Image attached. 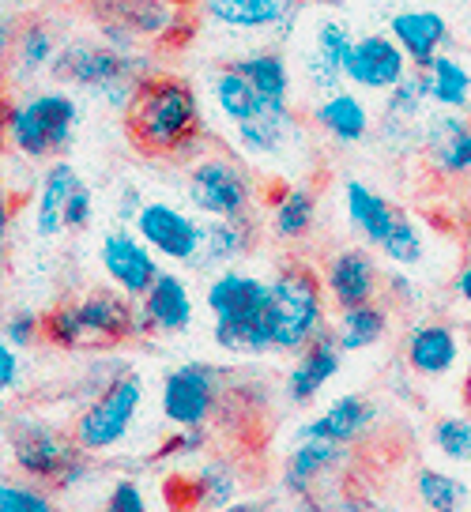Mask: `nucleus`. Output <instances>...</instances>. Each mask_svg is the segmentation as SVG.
<instances>
[{"label": "nucleus", "mask_w": 471, "mask_h": 512, "mask_svg": "<svg viewBox=\"0 0 471 512\" xmlns=\"http://www.w3.org/2000/svg\"><path fill=\"white\" fill-rule=\"evenodd\" d=\"M132 223H136V234L155 249V256L174 264H193L204 249V223H196L193 215H185L166 200L144 204Z\"/></svg>", "instance_id": "10"}, {"label": "nucleus", "mask_w": 471, "mask_h": 512, "mask_svg": "<svg viewBox=\"0 0 471 512\" xmlns=\"http://www.w3.org/2000/svg\"><path fill=\"white\" fill-rule=\"evenodd\" d=\"M453 290L460 302L471 305V260L468 264H460V272H456V279H453Z\"/></svg>", "instance_id": "51"}, {"label": "nucleus", "mask_w": 471, "mask_h": 512, "mask_svg": "<svg viewBox=\"0 0 471 512\" xmlns=\"http://www.w3.org/2000/svg\"><path fill=\"white\" fill-rule=\"evenodd\" d=\"M0 512H57L46 490H34L27 482H4L0 486Z\"/></svg>", "instance_id": "43"}, {"label": "nucleus", "mask_w": 471, "mask_h": 512, "mask_svg": "<svg viewBox=\"0 0 471 512\" xmlns=\"http://www.w3.org/2000/svg\"><path fill=\"white\" fill-rule=\"evenodd\" d=\"M317 223V192L309 185H291L272 204V234L279 241H302Z\"/></svg>", "instance_id": "31"}, {"label": "nucleus", "mask_w": 471, "mask_h": 512, "mask_svg": "<svg viewBox=\"0 0 471 512\" xmlns=\"http://www.w3.org/2000/svg\"><path fill=\"white\" fill-rule=\"evenodd\" d=\"M468 377H471V324H468Z\"/></svg>", "instance_id": "54"}, {"label": "nucleus", "mask_w": 471, "mask_h": 512, "mask_svg": "<svg viewBox=\"0 0 471 512\" xmlns=\"http://www.w3.org/2000/svg\"><path fill=\"white\" fill-rule=\"evenodd\" d=\"M19 354H16V347L12 343H4L0 347V388L4 392H12V388H19Z\"/></svg>", "instance_id": "49"}, {"label": "nucleus", "mask_w": 471, "mask_h": 512, "mask_svg": "<svg viewBox=\"0 0 471 512\" xmlns=\"http://www.w3.org/2000/svg\"><path fill=\"white\" fill-rule=\"evenodd\" d=\"M389 34L400 42V49L407 53V61L423 72V68L434 64V57L441 53V46L449 42V23H445L441 12L415 8V12H400V16H392Z\"/></svg>", "instance_id": "20"}, {"label": "nucleus", "mask_w": 471, "mask_h": 512, "mask_svg": "<svg viewBox=\"0 0 471 512\" xmlns=\"http://www.w3.org/2000/svg\"><path fill=\"white\" fill-rule=\"evenodd\" d=\"M204 16L230 31H272L294 16L298 0H200Z\"/></svg>", "instance_id": "24"}, {"label": "nucleus", "mask_w": 471, "mask_h": 512, "mask_svg": "<svg viewBox=\"0 0 471 512\" xmlns=\"http://www.w3.org/2000/svg\"><path fill=\"white\" fill-rule=\"evenodd\" d=\"M204 445H208V430H204V426H185V430H178L174 437H166L163 445L151 452V460H155V464H163V460L193 456V452H200Z\"/></svg>", "instance_id": "44"}, {"label": "nucleus", "mask_w": 471, "mask_h": 512, "mask_svg": "<svg viewBox=\"0 0 471 512\" xmlns=\"http://www.w3.org/2000/svg\"><path fill=\"white\" fill-rule=\"evenodd\" d=\"M196 27H200V23H193V19L174 16V23H170V31H166L163 38H159V42H163V46H170V49H181V46H185V42H189V38L196 34Z\"/></svg>", "instance_id": "50"}, {"label": "nucleus", "mask_w": 471, "mask_h": 512, "mask_svg": "<svg viewBox=\"0 0 471 512\" xmlns=\"http://www.w3.org/2000/svg\"><path fill=\"white\" fill-rule=\"evenodd\" d=\"M407 53L392 34H366L358 38L351 57H347V80L362 91H385L389 95L396 83L407 76Z\"/></svg>", "instance_id": "14"}, {"label": "nucleus", "mask_w": 471, "mask_h": 512, "mask_svg": "<svg viewBox=\"0 0 471 512\" xmlns=\"http://www.w3.org/2000/svg\"><path fill=\"white\" fill-rule=\"evenodd\" d=\"M185 196L208 219H245L253 208V177L230 155H208L189 166Z\"/></svg>", "instance_id": "7"}, {"label": "nucleus", "mask_w": 471, "mask_h": 512, "mask_svg": "<svg viewBox=\"0 0 471 512\" xmlns=\"http://www.w3.org/2000/svg\"><path fill=\"white\" fill-rule=\"evenodd\" d=\"M223 407V373L208 362H185L163 377V418L170 426H208Z\"/></svg>", "instance_id": "8"}, {"label": "nucleus", "mask_w": 471, "mask_h": 512, "mask_svg": "<svg viewBox=\"0 0 471 512\" xmlns=\"http://www.w3.org/2000/svg\"><path fill=\"white\" fill-rule=\"evenodd\" d=\"M76 305L83 320V347L110 351L129 339H140V305L125 290H91Z\"/></svg>", "instance_id": "11"}, {"label": "nucleus", "mask_w": 471, "mask_h": 512, "mask_svg": "<svg viewBox=\"0 0 471 512\" xmlns=\"http://www.w3.org/2000/svg\"><path fill=\"white\" fill-rule=\"evenodd\" d=\"M347 464V445L336 441H298L283 464V490L291 497L313 494V486L325 479L328 471Z\"/></svg>", "instance_id": "22"}, {"label": "nucleus", "mask_w": 471, "mask_h": 512, "mask_svg": "<svg viewBox=\"0 0 471 512\" xmlns=\"http://www.w3.org/2000/svg\"><path fill=\"white\" fill-rule=\"evenodd\" d=\"M170 4H174V8H185V4H193V0H170Z\"/></svg>", "instance_id": "55"}, {"label": "nucleus", "mask_w": 471, "mask_h": 512, "mask_svg": "<svg viewBox=\"0 0 471 512\" xmlns=\"http://www.w3.org/2000/svg\"><path fill=\"white\" fill-rule=\"evenodd\" d=\"M268 294L272 287L245 272H219L204 290V305L212 309L215 320H242L257 317L268 309Z\"/></svg>", "instance_id": "19"}, {"label": "nucleus", "mask_w": 471, "mask_h": 512, "mask_svg": "<svg viewBox=\"0 0 471 512\" xmlns=\"http://www.w3.org/2000/svg\"><path fill=\"white\" fill-rule=\"evenodd\" d=\"M98 260H102V272L114 283L117 290H125L129 298H144L147 290L155 287V279L163 275L159 268V256L147 245L140 234H132L125 226L110 230L102 245H98Z\"/></svg>", "instance_id": "12"}, {"label": "nucleus", "mask_w": 471, "mask_h": 512, "mask_svg": "<svg viewBox=\"0 0 471 512\" xmlns=\"http://www.w3.org/2000/svg\"><path fill=\"white\" fill-rule=\"evenodd\" d=\"M325 294L336 309H355V305H366L377 298L381 290V268L370 249H358V245H347L340 253L328 256L325 264Z\"/></svg>", "instance_id": "13"}, {"label": "nucleus", "mask_w": 471, "mask_h": 512, "mask_svg": "<svg viewBox=\"0 0 471 512\" xmlns=\"http://www.w3.org/2000/svg\"><path fill=\"white\" fill-rule=\"evenodd\" d=\"M53 80H65L76 83V87H95V91H110L114 102L125 110L129 102L132 87L140 83V76H147V64L129 53V49H117V46H95V42H72L57 53L53 61Z\"/></svg>", "instance_id": "5"}, {"label": "nucleus", "mask_w": 471, "mask_h": 512, "mask_svg": "<svg viewBox=\"0 0 471 512\" xmlns=\"http://www.w3.org/2000/svg\"><path fill=\"white\" fill-rule=\"evenodd\" d=\"M91 219H95V196H91V189L80 181V185L72 189V196H68L65 230H87V226H91Z\"/></svg>", "instance_id": "48"}, {"label": "nucleus", "mask_w": 471, "mask_h": 512, "mask_svg": "<svg viewBox=\"0 0 471 512\" xmlns=\"http://www.w3.org/2000/svg\"><path fill=\"white\" fill-rule=\"evenodd\" d=\"M163 494L170 512H200V482H196V475H185V471L170 475L163 482Z\"/></svg>", "instance_id": "46"}, {"label": "nucleus", "mask_w": 471, "mask_h": 512, "mask_svg": "<svg viewBox=\"0 0 471 512\" xmlns=\"http://www.w3.org/2000/svg\"><path fill=\"white\" fill-rule=\"evenodd\" d=\"M121 125L136 155L144 159H185L200 147L204 110L189 80L174 72H147L132 87L121 110Z\"/></svg>", "instance_id": "1"}, {"label": "nucleus", "mask_w": 471, "mask_h": 512, "mask_svg": "<svg viewBox=\"0 0 471 512\" xmlns=\"http://www.w3.org/2000/svg\"><path fill=\"white\" fill-rule=\"evenodd\" d=\"M42 339V317L31 313V309H16L4 320V343H12L16 351H27Z\"/></svg>", "instance_id": "45"}, {"label": "nucleus", "mask_w": 471, "mask_h": 512, "mask_svg": "<svg viewBox=\"0 0 471 512\" xmlns=\"http://www.w3.org/2000/svg\"><path fill=\"white\" fill-rule=\"evenodd\" d=\"M332 332H336V339H340L343 354L366 351V347L381 343L385 332H389V309L377 302L355 305V309H340V317H336V324H332Z\"/></svg>", "instance_id": "29"}, {"label": "nucleus", "mask_w": 471, "mask_h": 512, "mask_svg": "<svg viewBox=\"0 0 471 512\" xmlns=\"http://www.w3.org/2000/svg\"><path fill=\"white\" fill-rule=\"evenodd\" d=\"M212 343L219 351L238 354V358H260L272 351V324H268V309L257 317L242 320H215Z\"/></svg>", "instance_id": "30"}, {"label": "nucleus", "mask_w": 471, "mask_h": 512, "mask_svg": "<svg viewBox=\"0 0 471 512\" xmlns=\"http://www.w3.org/2000/svg\"><path fill=\"white\" fill-rule=\"evenodd\" d=\"M102 512H151L147 509V497L140 490L136 479H117L106 494V509Z\"/></svg>", "instance_id": "47"}, {"label": "nucleus", "mask_w": 471, "mask_h": 512, "mask_svg": "<svg viewBox=\"0 0 471 512\" xmlns=\"http://www.w3.org/2000/svg\"><path fill=\"white\" fill-rule=\"evenodd\" d=\"M245 80L257 87L260 95H268L272 102H287L291 98V72H287V61L272 53V49H249L245 57L230 61Z\"/></svg>", "instance_id": "34"}, {"label": "nucleus", "mask_w": 471, "mask_h": 512, "mask_svg": "<svg viewBox=\"0 0 471 512\" xmlns=\"http://www.w3.org/2000/svg\"><path fill=\"white\" fill-rule=\"evenodd\" d=\"M287 132H291V110H272L253 117V121L234 125V140H238V147H242L245 155L272 159L287 144Z\"/></svg>", "instance_id": "32"}, {"label": "nucleus", "mask_w": 471, "mask_h": 512, "mask_svg": "<svg viewBox=\"0 0 471 512\" xmlns=\"http://www.w3.org/2000/svg\"><path fill=\"white\" fill-rule=\"evenodd\" d=\"M434 448L453 464H468L471 460V415H449L438 418L434 426Z\"/></svg>", "instance_id": "41"}, {"label": "nucleus", "mask_w": 471, "mask_h": 512, "mask_svg": "<svg viewBox=\"0 0 471 512\" xmlns=\"http://www.w3.org/2000/svg\"><path fill=\"white\" fill-rule=\"evenodd\" d=\"M80 125V106L65 91H38L4 110V136L23 159L46 162L65 155Z\"/></svg>", "instance_id": "4"}, {"label": "nucleus", "mask_w": 471, "mask_h": 512, "mask_svg": "<svg viewBox=\"0 0 471 512\" xmlns=\"http://www.w3.org/2000/svg\"><path fill=\"white\" fill-rule=\"evenodd\" d=\"M430 102V87H426V72H411L404 80L396 83L385 98V128H400L407 136V128L419 121L423 106Z\"/></svg>", "instance_id": "35"}, {"label": "nucleus", "mask_w": 471, "mask_h": 512, "mask_svg": "<svg viewBox=\"0 0 471 512\" xmlns=\"http://www.w3.org/2000/svg\"><path fill=\"white\" fill-rule=\"evenodd\" d=\"M355 42L358 38H351V31L343 27L340 19H325V23L317 27V34H313V49H317L321 57H328L332 64H340L343 72H347V57H351Z\"/></svg>", "instance_id": "42"}, {"label": "nucleus", "mask_w": 471, "mask_h": 512, "mask_svg": "<svg viewBox=\"0 0 471 512\" xmlns=\"http://www.w3.org/2000/svg\"><path fill=\"white\" fill-rule=\"evenodd\" d=\"M313 125L328 132L336 144H362L370 136V110L351 91H332L313 106Z\"/></svg>", "instance_id": "27"}, {"label": "nucleus", "mask_w": 471, "mask_h": 512, "mask_svg": "<svg viewBox=\"0 0 471 512\" xmlns=\"http://www.w3.org/2000/svg\"><path fill=\"white\" fill-rule=\"evenodd\" d=\"M381 256L392 260L396 268H415V264H423L426 238H423V230H419V223H415L411 215L400 211V219H396V226H392V234L381 241Z\"/></svg>", "instance_id": "38"}, {"label": "nucleus", "mask_w": 471, "mask_h": 512, "mask_svg": "<svg viewBox=\"0 0 471 512\" xmlns=\"http://www.w3.org/2000/svg\"><path fill=\"white\" fill-rule=\"evenodd\" d=\"M8 456L27 479L42 482L49 494L72 490L91 475V452H83L72 433L53 430L46 422H16L8 430Z\"/></svg>", "instance_id": "3"}, {"label": "nucleus", "mask_w": 471, "mask_h": 512, "mask_svg": "<svg viewBox=\"0 0 471 512\" xmlns=\"http://www.w3.org/2000/svg\"><path fill=\"white\" fill-rule=\"evenodd\" d=\"M57 34L49 23L42 19H31V23H23L19 27V38H16V61L23 72H42V68H53L57 61Z\"/></svg>", "instance_id": "37"}, {"label": "nucleus", "mask_w": 471, "mask_h": 512, "mask_svg": "<svg viewBox=\"0 0 471 512\" xmlns=\"http://www.w3.org/2000/svg\"><path fill=\"white\" fill-rule=\"evenodd\" d=\"M253 223L249 215L245 219H212L204 226V249L193 260V268H215V264H230L253 249Z\"/></svg>", "instance_id": "28"}, {"label": "nucleus", "mask_w": 471, "mask_h": 512, "mask_svg": "<svg viewBox=\"0 0 471 512\" xmlns=\"http://www.w3.org/2000/svg\"><path fill=\"white\" fill-rule=\"evenodd\" d=\"M426 72V87H430V102L441 106V110H464L471 102V72L464 64L449 57V53H438Z\"/></svg>", "instance_id": "33"}, {"label": "nucleus", "mask_w": 471, "mask_h": 512, "mask_svg": "<svg viewBox=\"0 0 471 512\" xmlns=\"http://www.w3.org/2000/svg\"><path fill=\"white\" fill-rule=\"evenodd\" d=\"M196 482H200V509H223L238 494V475L227 460H208L196 471Z\"/></svg>", "instance_id": "40"}, {"label": "nucleus", "mask_w": 471, "mask_h": 512, "mask_svg": "<svg viewBox=\"0 0 471 512\" xmlns=\"http://www.w3.org/2000/svg\"><path fill=\"white\" fill-rule=\"evenodd\" d=\"M140 403H144V377L132 369L117 373L72 422L76 445L83 452H110L114 445H121L140 415Z\"/></svg>", "instance_id": "6"}, {"label": "nucleus", "mask_w": 471, "mask_h": 512, "mask_svg": "<svg viewBox=\"0 0 471 512\" xmlns=\"http://www.w3.org/2000/svg\"><path fill=\"white\" fill-rule=\"evenodd\" d=\"M42 339L57 351H80L83 347V320L80 305L61 302L53 305L49 313H42Z\"/></svg>", "instance_id": "39"}, {"label": "nucleus", "mask_w": 471, "mask_h": 512, "mask_svg": "<svg viewBox=\"0 0 471 512\" xmlns=\"http://www.w3.org/2000/svg\"><path fill=\"white\" fill-rule=\"evenodd\" d=\"M340 362H343V347L336 332L325 328L321 336L309 343L306 351H298V362L291 366L287 373V400L294 407H306L321 396V388H325L336 373H340Z\"/></svg>", "instance_id": "15"}, {"label": "nucleus", "mask_w": 471, "mask_h": 512, "mask_svg": "<svg viewBox=\"0 0 471 512\" xmlns=\"http://www.w3.org/2000/svg\"><path fill=\"white\" fill-rule=\"evenodd\" d=\"M343 211H347V223L355 226L370 245H377V249H381V241L389 238L396 219H400V211L392 208L381 192H374L362 181H347L343 185Z\"/></svg>", "instance_id": "26"}, {"label": "nucleus", "mask_w": 471, "mask_h": 512, "mask_svg": "<svg viewBox=\"0 0 471 512\" xmlns=\"http://www.w3.org/2000/svg\"><path fill=\"white\" fill-rule=\"evenodd\" d=\"M215 512H268V505L264 501H230V505H223V509Z\"/></svg>", "instance_id": "52"}, {"label": "nucleus", "mask_w": 471, "mask_h": 512, "mask_svg": "<svg viewBox=\"0 0 471 512\" xmlns=\"http://www.w3.org/2000/svg\"><path fill=\"white\" fill-rule=\"evenodd\" d=\"M404 358L419 377L438 381L445 373H453L456 362H460V336H456L449 324H441V320L415 324V328L407 332Z\"/></svg>", "instance_id": "18"}, {"label": "nucleus", "mask_w": 471, "mask_h": 512, "mask_svg": "<svg viewBox=\"0 0 471 512\" xmlns=\"http://www.w3.org/2000/svg\"><path fill=\"white\" fill-rule=\"evenodd\" d=\"M268 324H272V351L298 354L306 351L313 339L325 332V279L302 264L287 260L272 279H268Z\"/></svg>", "instance_id": "2"}, {"label": "nucleus", "mask_w": 471, "mask_h": 512, "mask_svg": "<svg viewBox=\"0 0 471 512\" xmlns=\"http://www.w3.org/2000/svg\"><path fill=\"white\" fill-rule=\"evenodd\" d=\"M102 38L117 49H132L144 38H163L174 23L170 0H83Z\"/></svg>", "instance_id": "9"}, {"label": "nucleus", "mask_w": 471, "mask_h": 512, "mask_svg": "<svg viewBox=\"0 0 471 512\" xmlns=\"http://www.w3.org/2000/svg\"><path fill=\"white\" fill-rule=\"evenodd\" d=\"M423 151L441 177L471 174V121L438 113L423 125Z\"/></svg>", "instance_id": "17"}, {"label": "nucleus", "mask_w": 471, "mask_h": 512, "mask_svg": "<svg viewBox=\"0 0 471 512\" xmlns=\"http://www.w3.org/2000/svg\"><path fill=\"white\" fill-rule=\"evenodd\" d=\"M76 185H80V174L72 162H49L42 185H38V200H34V234L38 238H57L65 230V208Z\"/></svg>", "instance_id": "25"}, {"label": "nucleus", "mask_w": 471, "mask_h": 512, "mask_svg": "<svg viewBox=\"0 0 471 512\" xmlns=\"http://www.w3.org/2000/svg\"><path fill=\"white\" fill-rule=\"evenodd\" d=\"M144 317L151 320L155 336H178L193 324V294L189 283L178 272H163L155 279V287L140 298Z\"/></svg>", "instance_id": "21"}, {"label": "nucleus", "mask_w": 471, "mask_h": 512, "mask_svg": "<svg viewBox=\"0 0 471 512\" xmlns=\"http://www.w3.org/2000/svg\"><path fill=\"white\" fill-rule=\"evenodd\" d=\"M464 407H468V415H471V377L464 381Z\"/></svg>", "instance_id": "53"}, {"label": "nucleus", "mask_w": 471, "mask_h": 512, "mask_svg": "<svg viewBox=\"0 0 471 512\" xmlns=\"http://www.w3.org/2000/svg\"><path fill=\"white\" fill-rule=\"evenodd\" d=\"M415 494L430 512H464V501H468V486L449 475V471H438V467H419L415 475Z\"/></svg>", "instance_id": "36"}, {"label": "nucleus", "mask_w": 471, "mask_h": 512, "mask_svg": "<svg viewBox=\"0 0 471 512\" xmlns=\"http://www.w3.org/2000/svg\"><path fill=\"white\" fill-rule=\"evenodd\" d=\"M212 98H215V110L223 113V121H230V125L253 121L260 113L287 110V102H272L268 95H260L257 87L245 80L234 64L219 68L212 76Z\"/></svg>", "instance_id": "23"}, {"label": "nucleus", "mask_w": 471, "mask_h": 512, "mask_svg": "<svg viewBox=\"0 0 471 512\" xmlns=\"http://www.w3.org/2000/svg\"><path fill=\"white\" fill-rule=\"evenodd\" d=\"M377 422V403L366 396H340V400L325 407L317 418L302 422L294 430V441H336V445H355L362 433Z\"/></svg>", "instance_id": "16"}]
</instances>
